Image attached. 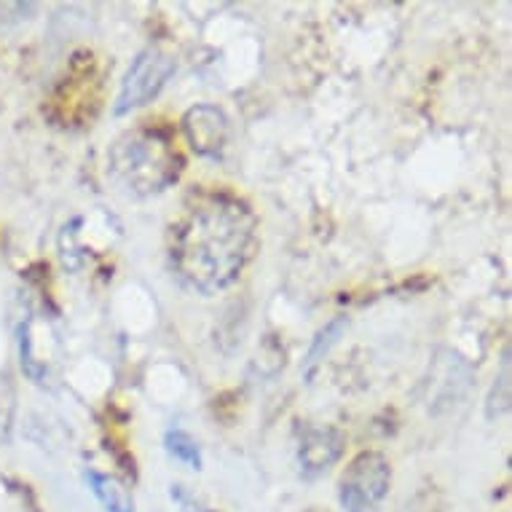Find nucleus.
<instances>
[{"label": "nucleus", "instance_id": "11", "mask_svg": "<svg viewBox=\"0 0 512 512\" xmlns=\"http://www.w3.org/2000/svg\"><path fill=\"white\" fill-rule=\"evenodd\" d=\"M169 496H172V502L180 507V512H207V507H204L194 494H188L183 486H172Z\"/></svg>", "mask_w": 512, "mask_h": 512}, {"label": "nucleus", "instance_id": "5", "mask_svg": "<svg viewBox=\"0 0 512 512\" xmlns=\"http://www.w3.org/2000/svg\"><path fill=\"white\" fill-rule=\"evenodd\" d=\"M183 132L199 156L215 159V156L226 151L231 124H228V116L223 110L210 105V102H202V105H194L185 113Z\"/></svg>", "mask_w": 512, "mask_h": 512}, {"label": "nucleus", "instance_id": "9", "mask_svg": "<svg viewBox=\"0 0 512 512\" xmlns=\"http://www.w3.org/2000/svg\"><path fill=\"white\" fill-rule=\"evenodd\" d=\"M507 408H510V354L504 352L502 373H499V378L494 381V387H491V395H488L486 403L488 419H502L504 413H507Z\"/></svg>", "mask_w": 512, "mask_h": 512}, {"label": "nucleus", "instance_id": "3", "mask_svg": "<svg viewBox=\"0 0 512 512\" xmlns=\"http://www.w3.org/2000/svg\"><path fill=\"white\" fill-rule=\"evenodd\" d=\"M392 488V464L381 451H360L338 478L344 512H378Z\"/></svg>", "mask_w": 512, "mask_h": 512}, {"label": "nucleus", "instance_id": "2", "mask_svg": "<svg viewBox=\"0 0 512 512\" xmlns=\"http://www.w3.org/2000/svg\"><path fill=\"white\" fill-rule=\"evenodd\" d=\"M180 172L183 156L159 126H135L110 145L108 175L129 196L148 199L164 194L177 183Z\"/></svg>", "mask_w": 512, "mask_h": 512}, {"label": "nucleus", "instance_id": "1", "mask_svg": "<svg viewBox=\"0 0 512 512\" xmlns=\"http://www.w3.org/2000/svg\"><path fill=\"white\" fill-rule=\"evenodd\" d=\"M258 250V218L223 188L191 191L169 226V269L194 293L218 295L234 285Z\"/></svg>", "mask_w": 512, "mask_h": 512}, {"label": "nucleus", "instance_id": "4", "mask_svg": "<svg viewBox=\"0 0 512 512\" xmlns=\"http://www.w3.org/2000/svg\"><path fill=\"white\" fill-rule=\"evenodd\" d=\"M175 70L177 59L169 51L159 49V46H148V49L140 51L121 78L113 113L126 116V113L156 100L164 92V86L169 84V78L175 76Z\"/></svg>", "mask_w": 512, "mask_h": 512}, {"label": "nucleus", "instance_id": "7", "mask_svg": "<svg viewBox=\"0 0 512 512\" xmlns=\"http://www.w3.org/2000/svg\"><path fill=\"white\" fill-rule=\"evenodd\" d=\"M86 483L92 488L94 499L102 504L105 512H135V502L129 488L116 478V475H105V472L89 470L86 472Z\"/></svg>", "mask_w": 512, "mask_h": 512}, {"label": "nucleus", "instance_id": "6", "mask_svg": "<svg viewBox=\"0 0 512 512\" xmlns=\"http://www.w3.org/2000/svg\"><path fill=\"white\" fill-rule=\"evenodd\" d=\"M346 437L336 427H309L298 445V464L303 478H319L344 454Z\"/></svg>", "mask_w": 512, "mask_h": 512}, {"label": "nucleus", "instance_id": "10", "mask_svg": "<svg viewBox=\"0 0 512 512\" xmlns=\"http://www.w3.org/2000/svg\"><path fill=\"white\" fill-rule=\"evenodd\" d=\"M346 328V317H336L333 322H330L328 328H322L317 333V338H314V344H311L309 349V357H306V370H311L314 365L319 362V357H325L328 354V349L338 341V336L344 333Z\"/></svg>", "mask_w": 512, "mask_h": 512}, {"label": "nucleus", "instance_id": "8", "mask_svg": "<svg viewBox=\"0 0 512 512\" xmlns=\"http://www.w3.org/2000/svg\"><path fill=\"white\" fill-rule=\"evenodd\" d=\"M164 445H167L169 456L185 464L188 470H202V448L185 429H169L167 437H164Z\"/></svg>", "mask_w": 512, "mask_h": 512}]
</instances>
